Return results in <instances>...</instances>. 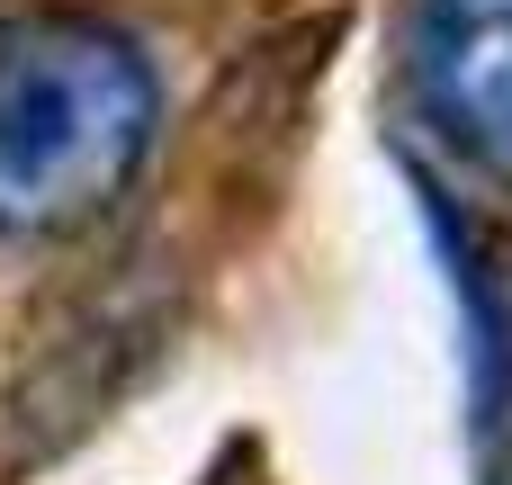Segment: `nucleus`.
Masks as SVG:
<instances>
[{
    "instance_id": "1",
    "label": "nucleus",
    "mask_w": 512,
    "mask_h": 485,
    "mask_svg": "<svg viewBox=\"0 0 512 485\" xmlns=\"http://www.w3.org/2000/svg\"><path fill=\"white\" fill-rule=\"evenodd\" d=\"M162 90L126 27L27 9L0 27V234L45 243L90 225L153 153Z\"/></svg>"
},
{
    "instance_id": "2",
    "label": "nucleus",
    "mask_w": 512,
    "mask_h": 485,
    "mask_svg": "<svg viewBox=\"0 0 512 485\" xmlns=\"http://www.w3.org/2000/svg\"><path fill=\"white\" fill-rule=\"evenodd\" d=\"M405 72L423 126L486 180H512V0H414Z\"/></svg>"
}]
</instances>
